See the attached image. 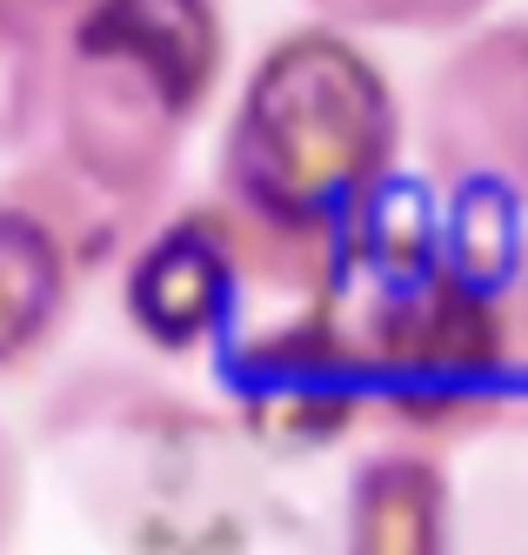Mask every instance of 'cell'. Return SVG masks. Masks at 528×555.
<instances>
[{"instance_id":"obj_1","label":"cell","mask_w":528,"mask_h":555,"mask_svg":"<svg viewBox=\"0 0 528 555\" xmlns=\"http://www.w3.org/2000/svg\"><path fill=\"white\" fill-rule=\"evenodd\" d=\"M221 74L215 0H74L54 121L74 175L94 194L141 202L168 181L181 128Z\"/></svg>"},{"instance_id":"obj_2","label":"cell","mask_w":528,"mask_h":555,"mask_svg":"<svg viewBox=\"0 0 528 555\" xmlns=\"http://www.w3.org/2000/svg\"><path fill=\"white\" fill-rule=\"evenodd\" d=\"M395 101L342 34H295L248 81L228 141V194L248 215L335 228L388 175Z\"/></svg>"},{"instance_id":"obj_3","label":"cell","mask_w":528,"mask_h":555,"mask_svg":"<svg viewBox=\"0 0 528 555\" xmlns=\"http://www.w3.org/2000/svg\"><path fill=\"white\" fill-rule=\"evenodd\" d=\"M428 162L441 181H502L528 202V21L475 34L435 74Z\"/></svg>"},{"instance_id":"obj_4","label":"cell","mask_w":528,"mask_h":555,"mask_svg":"<svg viewBox=\"0 0 528 555\" xmlns=\"http://www.w3.org/2000/svg\"><path fill=\"white\" fill-rule=\"evenodd\" d=\"M228 308H234V255L208 215L175 221L160 242H147V255L128 274V314L160 348L208 341L228 322Z\"/></svg>"},{"instance_id":"obj_5","label":"cell","mask_w":528,"mask_h":555,"mask_svg":"<svg viewBox=\"0 0 528 555\" xmlns=\"http://www.w3.org/2000/svg\"><path fill=\"white\" fill-rule=\"evenodd\" d=\"M67 282L74 274L61 228L27 202H0V375L54 341L67 314Z\"/></svg>"},{"instance_id":"obj_6","label":"cell","mask_w":528,"mask_h":555,"mask_svg":"<svg viewBox=\"0 0 528 555\" xmlns=\"http://www.w3.org/2000/svg\"><path fill=\"white\" fill-rule=\"evenodd\" d=\"M348 555H449V502L422 455H382L355 475Z\"/></svg>"},{"instance_id":"obj_7","label":"cell","mask_w":528,"mask_h":555,"mask_svg":"<svg viewBox=\"0 0 528 555\" xmlns=\"http://www.w3.org/2000/svg\"><path fill=\"white\" fill-rule=\"evenodd\" d=\"M455 202L441 221V261L462 288L495 295L521 268V194L502 181H449Z\"/></svg>"},{"instance_id":"obj_8","label":"cell","mask_w":528,"mask_h":555,"mask_svg":"<svg viewBox=\"0 0 528 555\" xmlns=\"http://www.w3.org/2000/svg\"><path fill=\"white\" fill-rule=\"evenodd\" d=\"M48 107H54L48 21L27 8H0V147L34 141Z\"/></svg>"},{"instance_id":"obj_9","label":"cell","mask_w":528,"mask_h":555,"mask_svg":"<svg viewBox=\"0 0 528 555\" xmlns=\"http://www.w3.org/2000/svg\"><path fill=\"white\" fill-rule=\"evenodd\" d=\"M314 14H329L335 27H401L409 0H308Z\"/></svg>"},{"instance_id":"obj_10","label":"cell","mask_w":528,"mask_h":555,"mask_svg":"<svg viewBox=\"0 0 528 555\" xmlns=\"http://www.w3.org/2000/svg\"><path fill=\"white\" fill-rule=\"evenodd\" d=\"M489 0H409V21L401 27H428V34H455V27H468Z\"/></svg>"},{"instance_id":"obj_11","label":"cell","mask_w":528,"mask_h":555,"mask_svg":"<svg viewBox=\"0 0 528 555\" xmlns=\"http://www.w3.org/2000/svg\"><path fill=\"white\" fill-rule=\"evenodd\" d=\"M14 529H21V455L0 435V548L14 542Z\"/></svg>"}]
</instances>
